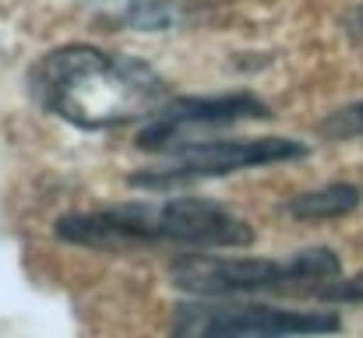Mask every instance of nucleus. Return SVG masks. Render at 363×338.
<instances>
[{
	"label": "nucleus",
	"instance_id": "nucleus-5",
	"mask_svg": "<svg viewBox=\"0 0 363 338\" xmlns=\"http://www.w3.org/2000/svg\"><path fill=\"white\" fill-rule=\"evenodd\" d=\"M311 152V145L296 141V137H279V134H264V137H216L205 145H194L180 155H166V162L159 166H145L134 169L127 180L138 191H177V187H191V184H205V180H219V176H233L243 169H264L275 162H296Z\"/></svg>",
	"mask_w": 363,
	"mask_h": 338
},
{
	"label": "nucleus",
	"instance_id": "nucleus-2",
	"mask_svg": "<svg viewBox=\"0 0 363 338\" xmlns=\"http://www.w3.org/2000/svg\"><path fill=\"white\" fill-rule=\"evenodd\" d=\"M53 236L74 247L127 254L148 247L173 250H237L254 243L250 222L230 205L208 198L123 201L96 212H71L53 222Z\"/></svg>",
	"mask_w": 363,
	"mask_h": 338
},
{
	"label": "nucleus",
	"instance_id": "nucleus-1",
	"mask_svg": "<svg viewBox=\"0 0 363 338\" xmlns=\"http://www.w3.org/2000/svg\"><path fill=\"white\" fill-rule=\"evenodd\" d=\"M28 96L50 116L96 134L152 116L169 99V85L141 57L67 43L28 67Z\"/></svg>",
	"mask_w": 363,
	"mask_h": 338
},
{
	"label": "nucleus",
	"instance_id": "nucleus-3",
	"mask_svg": "<svg viewBox=\"0 0 363 338\" xmlns=\"http://www.w3.org/2000/svg\"><path fill=\"white\" fill-rule=\"evenodd\" d=\"M339 278H342V257L332 247H307L289 257H216L194 250L169 264V282L177 289L208 300L286 296V293L321 296Z\"/></svg>",
	"mask_w": 363,
	"mask_h": 338
},
{
	"label": "nucleus",
	"instance_id": "nucleus-10",
	"mask_svg": "<svg viewBox=\"0 0 363 338\" xmlns=\"http://www.w3.org/2000/svg\"><path fill=\"white\" fill-rule=\"evenodd\" d=\"M321 300H332V303H363V268L357 275H342L339 282H332L325 293H321Z\"/></svg>",
	"mask_w": 363,
	"mask_h": 338
},
{
	"label": "nucleus",
	"instance_id": "nucleus-7",
	"mask_svg": "<svg viewBox=\"0 0 363 338\" xmlns=\"http://www.w3.org/2000/svg\"><path fill=\"white\" fill-rule=\"evenodd\" d=\"M194 0H89V18L121 32H173L198 18Z\"/></svg>",
	"mask_w": 363,
	"mask_h": 338
},
{
	"label": "nucleus",
	"instance_id": "nucleus-8",
	"mask_svg": "<svg viewBox=\"0 0 363 338\" xmlns=\"http://www.w3.org/2000/svg\"><path fill=\"white\" fill-rule=\"evenodd\" d=\"M360 201H363L360 184L335 180V184H325V187L293 194V198L282 205V212H286L289 219H300V222H325V219H342V215L357 212Z\"/></svg>",
	"mask_w": 363,
	"mask_h": 338
},
{
	"label": "nucleus",
	"instance_id": "nucleus-11",
	"mask_svg": "<svg viewBox=\"0 0 363 338\" xmlns=\"http://www.w3.org/2000/svg\"><path fill=\"white\" fill-rule=\"evenodd\" d=\"M342 28H346V35H350V39L363 43V4H357V7H350V11H346Z\"/></svg>",
	"mask_w": 363,
	"mask_h": 338
},
{
	"label": "nucleus",
	"instance_id": "nucleus-9",
	"mask_svg": "<svg viewBox=\"0 0 363 338\" xmlns=\"http://www.w3.org/2000/svg\"><path fill=\"white\" fill-rule=\"evenodd\" d=\"M318 134L325 141H353V137H363V99L332 110L318 123Z\"/></svg>",
	"mask_w": 363,
	"mask_h": 338
},
{
	"label": "nucleus",
	"instance_id": "nucleus-4",
	"mask_svg": "<svg viewBox=\"0 0 363 338\" xmlns=\"http://www.w3.org/2000/svg\"><path fill=\"white\" fill-rule=\"evenodd\" d=\"M342 332L335 310H296L275 303H247L240 296H194L173 307L169 338H321Z\"/></svg>",
	"mask_w": 363,
	"mask_h": 338
},
{
	"label": "nucleus",
	"instance_id": "nucleus-6",
	"mask_svg": "<svg viewBox=\"0 0 363 338\" xmlns=\"http://www.w3.org/2000/svg\"><path fill=\"white\" fill-rule=\"evenodd\" d=\"M254 120H272V106L254 92L177 96L141 120L134 145L148 155H180L194 145L216 141L223 130H233Z\"/></svg>",
	"mask_w": 363,
	"mask_h": 338
}]
</instances>
